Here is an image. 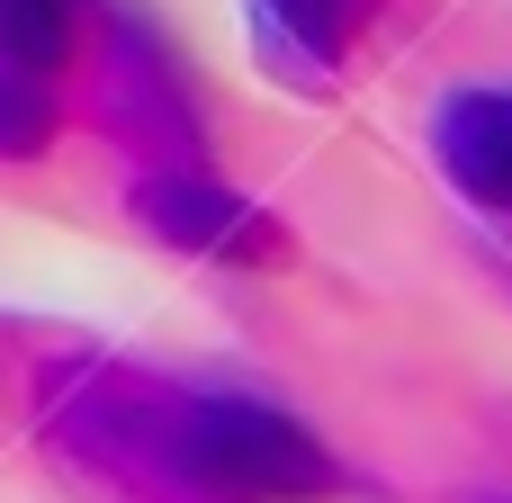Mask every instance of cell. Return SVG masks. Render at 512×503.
<instances>
[{
	"mask_svg": "<svg viewBox=\"0 0 512 503\" xmlns=\"http://www.w3.org/2000/svg\"><path fill=\"white\" fill-rule=\"evenodd\" d=\"M441 171L477 207L512 216V90H459L441 108Z\"/></svg>",
	"mask_w": 512,
	"mask_h": 503,
	"instance_id": "cell-1",
	"label": "cell"
}]
</instances>
